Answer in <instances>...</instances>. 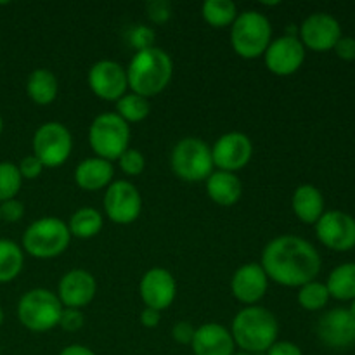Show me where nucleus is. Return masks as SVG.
Listing matches in <instances>:
<instances>
[{
    "mask_svg": "<svg viewBox=\"0 0 355 355\" xmlns=\"http://www.w3.org/2000/svg\"><path fill=\"white\" fill-rule=\"evenodd\" d=\"M321 255L315 246L295 234L270 239L260 260L267 277L288 288H300L315 281L321 272Z\"/></svg>",
    "mask_w": 355,
    "mask_h": 355,
    "instance_id": "1",
    "label": "nucleus"
},
{
    "mask_svg": "<svg viewBox=\"0 0 355 355\" xmlns=\"http://www.w3.org/2000/svg\"><path fill=\"white\" fill-rule=\"evenodd\" d=\"M231 335L241 352L252 355L266 354L277 342L279 322L269 309L250 305L241 309L232 319Z\"/></svg>",
    "mask_w": 355,
    "mask_h": 355,
    "instance_id": "2",
    "label": "nucleus"
},
{
    "mask_svg": "<svg viewBox=\"0 0 355 355\" xmlns=\"http://www.w3.org/2000/svg\"><path fill=\"white\" fill-rule=\"evenodd\" d=\"M173 75V61L159 47L135 52L127 68L128 89L137 96L155 97L168 87Z\"/></svg>",
    "mask_w": 355,
    "mask_h": 355,
    "instance_id": "3",
    "label": "nucleus"
},
{
    "mask_svg": "<svg viewBox=\"0 0 355 355\" xmlns=\"http://www.w3.org/2000/svg\"><path fill=\"white\" fill-rule=\"evenodd\" d=\"M71 243L68 224L58 217H42L23 232L21 248L35 259L47 260L62 255Z\"/></svg>",
    "mask_w": 355,
    "mask_h": 355,
    "instance_id": "4",
    "label": "nucleus"
},
{
    "mask_svg": "<svg viewBox=\"0 0 355 355\" xmlns=\"http://www.w3.org/2000/svg\"><path fill=\"white\" fill-rule=\"evenodd\" d=\"M272 42V26L259 10H243L231 28V45L243 59H257L266 54Z\"/></svg>",
    "mask_w": 355,
    "mask_h": 355,
    "instance_id": "5",
    "label": "nucleus"
},
{
    "mask_svg": "<svg viewBox=\"0 0 355 355\" xmlns=\"http://www.w3.org/2000/svg\"><path fill=\"white\" fill-rule=\"evenodd\" d=\"M62 309L58 295L47 288H33L19 298L17 319L28 331L45 333L59 326Z\"/></svg>",
    "mask_w": 355,
    "mask_h": 355,
    "instance_id": "6",
    "label": "nucleus"
},
{
    "mask_svg": "<svg viewBox=\"0 0 355 355\" xmlns=\"http://www.w3.org/2000/svg\"><path fill=\"white\" fill-rule=\"evenodd\" d=\"M170 166L179 179L186 182L207 180L214 172L211 148L198 137H184L173 146Z\"/></svg>",
    "mask_w": 355,
    "mask_h": 355,
    "instance_id": "7",
    "label": "nucleus"
},
{
    "mask_svg": "<svg viewBox=\"0 0 355 355\" xmlns=\"http://www.w3.org/2000/svg\"><path fill=\"white\" fill-rule=\"evenodd\" d=\"M89 144L99 158L118 162L130 144V125L116 113L99 114L89 127Z\"/></svg>",
    "mask_w": 355,
    "mask_h": 355,
    "instance_id": "8",
    "label": "nucleus"
},
{
    "mask_svg": "<svg viewBox=\"0 0 355 355\" xmlns=\"http://www.w3.org/2000/svg\"><path fill=\"white\" fill-rule=\"evenodd\" d=\"M33 156H37L45 168H58L73 151L71 132L59 121H47L33 134Z\"/></svg>",
    "mask_w": 355,
    "mask_h": 355,
    "instance_id": "9",
    "label": "nucleus"
},
{
    "mask_svg": "<svg viewBox=\"0 0 355 355\" xmlns=\"http://www.w3.org/2000/svg\"><path fill=\"white\" fill-rule=\"evenodd\" d=\"M104 211L114 224L128 225L139 218L142 211V196L128 180H113L104 193Z\"/></svg>",
    "mask_w": 355,
    "mask_h": 355,
    "instance_id": "10",
    "label": "nucleus"
},
{
    "mask_svg": "<svg viewBox=\"0 0 355 355\" xmlns=\"http://www.w3.org/2000/svg\"><path fill=\"white\" fill-rule=\"evenodd\" d=\"M87 83L90 90L103 101H113L116 103L118 99L127 94L128 78L127 68L116 61L111 59H103L92 64L87 75Z\"/></svg>",
    "mask_w": 355,
    "mask_h": 355,
    "instance_id": "11",
    "label": "nucleus"
},
{
    "mask_svg": "<svg viewBox=\"0 0 355 355\" xmlns=\"http://www.w3.org/2000/svg\"><path fill=\"white\" fill-rule=\"evenodd\" d=\"M318 239L329 250L349 252L355 246V218L340 210H329L315 222Z\"/></svg>",
    "mask_w": 355,
    "mask_h": 355,
    "instance_id": "12",
    "label": "nucleus"
},
{
    "mask_svg": "<svg viewBox=\"0 0 355 355\" xmlns=\"http://www.w3.org/2000/svg\"><path fill=\"white\" fill-rule=\"evenodd\" d=\"M298 38L305 49L315 52H326L335 49L342 38V26L338 19L328 12H314L305 17L298 26Z\"/></svg>",
    "mask_w": 355,
    "mask_h": 355,
    "instance_id": "13",
    "label": "nucleus"
},
{
    "mask_svg": "<svg viewBox=\"0 0 355 355\" xmlns=\"http://www.w3.org/2000/svg\"><path fill=\"white\" fill-rule=\"evenodd\" d=\"M253 156V144L243 132H227L211 148L214 165L224 172L236 173L245 168Z\"/></svg>",
    "mask_w": 355,
    "mask_h": 355,
    "instance_id": "14",
    "label": "nucleus"
},
{
    "mask_svg": "<svg viewBox=\"0 0 355 355\" xmlns=\"http://www.w3.org/2000/svg\"><path fill=\"white\" fill-rule=\"evenodd\" d=\"M315 333L329 349H349L355 343V318L349 309H331L319 318Z\"/></svg>",
    "mask_w": 355,
    "mask_h": 355,
    "instance_id": "15",
    "label": "nucleus"
},
{
    "mask_svg": "<svg viewBox=\"0 0 355 355\" xmlns=\"http://www.w3.org/2000/svg\"><path fill=\"white\" fill-rule=\"evenodd\" d=\"M267 69L277 76H290L302 68L305 61V47L298 37L274 38L263 54Z\"/></svg>",
    "mask_w": 355,
    "mask_h": 355,
    "instance_id": "16",
    "label": "nucleus"
},
{
    "mask_svg": "<svg viewBox=\"0 0 355 355\" xmlns=\"http://www.w3.org/2000/svg\"><path fill=\"white\" fill-rule=\"evenodd\" d=\"M139 293L146 307L163 312L177 297V283L172 272L163 267H153L141 277Z\"/></svg>",
    "mask_w": 355,
    "mask_h": 355,
    "instance_id": "17",
    "label": "nucleus"
},
{
    "mask_svg": "<svg viewBox=\"0 0 355 355\" xmlns=\"http://www.w3.org/2000/svg\"><path fill=\"white\" fill-rule=\"evenodd\" d=\"M269 288V277L262 266L257 262L243 263L231 279V293L238 302L245 304L246 307L257 305L267 293Z\"/></svg>",
    "mask_w": 355,
    "mask_h": 355,
    "instance_id": "18",
    "label": "nucleus"
},
{
    "mask_svg": "<svg viewBox=\"0 0 355 355\" xmlns=\"http://www.w3.org/2000/svg\"><path fill=\"white\" fill-rule=\"evenodd\" d=\"M97 293L96 277L85 269H73L61 277L58 284V298L62 307L80 309L90 304Z\"/></svg>",
    "mask_w": 355,
    "mask_h": 355,
    "instance_id": "19",
    "label": "nucleus"
},
{
    "mask_svg": "<svg viewBox=\"0 0 355 355\" xmlns=\"http://www.w3.org/2000/svg\"><path fill=\"white\" fill-rule=\"evenodd\" d=\"M191 349L194 355H234L236 343L231 329L217 322H208L196 328Z\"/></svg>",
    "mask_w": 355,
    "mask_h": 355,
    "instance_id": "20",
    "label": "nucleus"
},
{
    "mask_svg": "<svg viewBox=\"0 0 355 355\" xmlns=\"http://www.w3.org/2000/svg\"><path fill=\"white\" fill-rule=\"evenodd\" d=\"M114 177L113 163L107 159L92 156L78 163L75 168V182L83 191L106 189Z\"/></svg>",
    "mask_w": 355,
    "mask_h": 355,
    "instance_id": "21",
    "label": "nucleus"
},
{
    "mask_svg": "<svg viewBox=\"0 0 355 355\" xmlns=\"http://www.w3.org/2000/svg\"><path fill=\"white\" fill-rule=\"evenodd\" d=\"M291 208L304 224H315L324 214V196L312 184H302L291 196Z\"/></svg>",
    "mask_w": 355,
    "mask_h": 355,
    "instance_id": "22",
    "label": "nucleus"
},
{
    "mask_svg": "<svg viewBox=\"0 0 355 355\" xmlns=\"http://www.w3.org/2000/svg\"><path fill=\"white\" fill-rule=\"evenodd\" d=\"M207 193L214 203L220 207H232L243 194V184L236 173L217 170L207 179Z\"/></svg>",
    "mask_w": 355,
    "mask_h": 355,
    "instance_id": "23",
    "label": "nucleus"
},
{
    "mask_svg": "<svg viewBox=\"0 0 355 355\" xmlns=\"http://www.w3.org/2000/svg\"><path fill=\"white\" fill-rule=\"evenodd\" d=\"M59 83L52 71L45 68L33 69L26 80V94L38 106H47L58 97Z\"/></svg>",
    "mask_w": 355,
    "mask_h": 355,
    "instance_id": "24",
    "label": "nucleus"
},
{
    "mask_svg": "<svg viewBox=\"0 0 355 355\" xmlns=\"http://www.w3.org/2000/svg\"><path fill=\"white\" fill-rule=\"evenodd\" d=\"M66 224H68L71 238L90 239L99 234L101 229H103L104 218L101 215V211L96 210V208L83 207L73 211V215L69 217V220Z\"/></svg>",
    "mask_w": 355,
    "mask_h": 355,
    "instance_id": "25",
    "label": "nucleus"
},
{
    "mask_svg": "<svg viewBox=\"0 0 355 355\" xmlns=\"http://www.w3.org/2000/svg\"><path fill=\"white\" fill-rule=\"evenodd\" d=\"M329 297L340 302L354 300L355 298V262H347L335 267L326 281Z\"/></svg>",
    "mask_w": 355,
    "mask_h": 355,
    "instance_id": "26",
    "label": "nucleus"
},
{
    "mask_svg": "<svg viewBox=\"0 0 355 355\" xmlns=\"http://www.w3.org/2000/svg\"><path fill=\"white\" fill-rule=\"evenodd\" d=\"M23 248L10 239H0V284L16 279L23 270Z\"/></svg>",
    "mask_w": 355,
    "mask_h": 355,
    "instance_id": "27",
    "label": "nucleus"
},
{
    "mask_svg": "<svg viewBox=\"0 0 355 355\" xmlns=\"http://www.w3.org/2000/svg\"><path fill=\"white\" fill-rule=\"evenodd\" d=\"M238 14V7L232 0H207L201 6V16L214 28L232 26Z\"/></svg>",
    "mask_w": 355,
    "mask_h": 355,
    "instance_id": "28",
    "label": "nucleus"
},
{
    "mask_svg": "<svg viewBox=\"0 0 355 355\" xmlns=\"http://www.w3.org/2000/svg\"><path fill=\"white\" fill-rule=\"evenodd\" d=\"M149 111H151L149 101L134 92L125 94L121 99L116 101V114L128 125L144 121L149 116Z\"/></svg>",
    "mask_w": 355,
    "mask_h": 355,
    "instance_id": "29",
    "label": "nucleus"
},
{
    "mask_svg": "<svg viewBox=\"0 0 355 355\" xmlns=\"http://www.w3.org/2000/svg\"><path fill=\"white\" fill-rule=\"evenodd\" d=\"M329 291L326 288L324 283H319V281H311V283L304 284V286L298 288L297 300L300 304L302 309L309 312L321 311L328 305L329 302Z\"/></svg>",
    "mask_w": 355,
    "mask_h": 355,
    "instance_id": "30",
    "label": "nucleus"
},
{
    "mask_svg": "<svg viewBox=\"0 0 355 355\" xmlns=\"http://www.w3.org/2000/svg\"><path fill=\"white\" fill-rule=\"evenodd\" d=\"M23 186L19 168L12 162H0V203L14 200Z\"/></svg>",
    "mask_w": 355,
    "mask_h": 355,
    "instance_id": "31",
    "label": "nucleus"
},
{
    "mask_svg": "<svg viewBox=\"0 0 355 355\" xmlns=\"http://www.w3.org/2000/svg\"><path fill=\"white\" fill-rule=\"evenodd\" d=\"M118 166L121 172L128 177H137L144 172L146 168V158L139 149L128 148L123 155L118 158Z\"/></svg>",
    "mask_w": 355,
    "mask_h": 355,
    "instance_id": "32",
    "label": "nucleus"
},
{
    "mask_svg": "<svg viewBox=\"0 0 355 355\" xmlns=\"http://www.w3.org/2000/svg\"><path fill=\"white\" fill-rule=\"evenodd\" d=\"M155 38H156V33L153 28L146 26V24H137V26H134L130 30V33H128V42H130V45L134 49H137L139 51H144V49H149V47H155Z\"/></svg>",
    "mask_w": 355,
    "mask_h": 355,
    "instance_id": "33",
    "label": "nucleus"
},
{
    "mask_svg": "<svg viewBox=\"0 0 355 355\" xmlns=\"http://www.w3.org/2000/svg\"><path fill=\"white\" fill-rule=\"evenodd\" d=\"M148 17L156 24H165L172 17V3L168 0H151L146 3Z\"/></svg>",
    "mask_w": 355,
    "mask_h": 355,
    "instance_id": "34",
    "label": "nucleus"
},
{
    "mask_svg": "<svg viewBox=\"0 0 355 355\" xmlns=\"http://www.w3.org/2000/svg\"><path fill=\"white\" fill-rule=\"evenodd\" d=\"M83 322H85V319H83V314L80 309H69V307L62 309L61 319H59V326H61L64 331L68 333L78 331V329L83 328Z\"/></svg>",
    "mask_w": 355,
    "mask_h": 355,
    "instance_id": "35",
    "label": "nucleus"
},
{
    "mask_svg": "<svg viewBox=\"0 0 355 355\" xmlns=\"http://www.w3.org/2000/svg\"><path fill=\"white\" fill-rule=\"evenodd\" d=\"M24 217V205L17 198L0 203V220L16 224Z\"/></svg>",
    "mask_w": 355,
    "mask_h": 355,
    "instance_id": "36",
    "label": "nucleus"
},
{
    "mask_svg": "<svg viewBox=\"0 0 355 355\" xmlns=\"http://www.w3.org/2000/svg\"><path fill=\"white\" fill-rule=\"evenodd\" d=\"M17 168H19V173L21 177H23V180H33L37 179V177L42 175V172H44L45 166L42 165L40 159L37 158V156L30 155V156H24L23 159L19 162V165H17Z\"/></svg>",
    "mask_w": 355,
    "mask_h": 355,
    "instance_id": "37",
    "label": "nucleus"
},
{
    "mask_svg": "<svg viewBox=\"0 0 355 355\" xmlns=\"http://www.w3.org/2000/svg\"><path fill=\"white\" fill-rule=\"evenodd\" d=\"M194 333H196V328L189 321H179L173 324L172 338L179 345H191L194 338Z\"/></svg>",
    "mask_w": 355,
    "mask_h": 355,
    "instance_id": "38",
    "label": "nucleus"
},
{
    "mask_svg": "<svg viewBox=\"0 0 355 355\" xmlns=\"http://www.w3.org/2000/svg\"><path fill=\"white\" fill-rule=\"evenodd\" d=\"M333 51L336 52L340 59L343 61H355V38L354 37H343L336 42L335 49Z\"/></svg>",
    "mask_w": 355,
    "mask_h": 355,
    "instance_id": "39",
    "label": "nucleus"
},
{
    "mask_svg": "<svg viewBox=\"0 0 355 355\" xmlns=\"http://www.w3.org/2000/svg\"><path fill=\"white\" fill-rule=\"evenodd\" d=\"M266 355H304L300 347L293 342H276Z\"/></svg>",
    "mask_w": 355,
    "mask_h": 355,
    "instance_id": "40",
    "label": "nucleus"
},
{
    "mask_svg": "<svg viewBox=\"0 0 355 355\" xmlns=\"http://www.w3.org/2000/svg\"><path fill=\"white\" fill-rule=\"evenodd\" d=\"M159 321H162V312L156 311V309L144 307V311L141 312V322L144 328H156L159 324Z\"/></svg>",
    "mask_w": 355,
    "mask_h": 355,
    "instance_id": "41",
    "label": "nucleus"
},
{
    "mask_svg": "<svg viewBox=\"0 0 355 355\" xmlns=\"http://www.w3.org/2000/svg\"><path fill=\"white\" fill-rule=\"evenodd\" d=\"M59 355H96L89 347L78 345V343H73V345L64 347V349L59 352Z\"/></svg>",
    "mask_w": 355,
    "mask_h": 355,
    "instance_id": "42",
    "label": "nucleus"
},
{
    "mask_svg": "<svg viewBox=\"0 0 355 355\" xmlns=\"http://www.w3.org/2000/svg\"><path fill=\"white\" fill-rule=\"evenodd\" d=\"M349 311L352 312V315H354V318H355V298H354V300H352V305H350V309H349Z\"/></svg>",
    "mask_w": 355,
    "mask_h": 355,
    "instance_id": "43",
    "label": "nucleus"
},
{
    "mask_svg": "<svg viewBox=\"0 0 355 355\" xmlns=\"http://www.w3.org/2000/svg\"><path fill=\"white\" fill-rule=\"evenodd\" d=\"M3 324V311H2V307H0V326Z\"/></svg>",
    "mask_w": 355,
    "mask_h": 355,
    "instance_id": "44",
    "label": "nucleus"
},
{
    "mask_svg": "<svg viewBox=\"0 0 355 355\" xmlns=\"http://www.w3.org/2000/svg\"><path fill=\"white\" fill-rule=\"evenodd\" d=\"M2 130H3V120L2 116H0V134H2Z\"/></svg>",
    "mask_w": 355,
    "mask_h": 355,
    "instance_id": "45",
    "label": "nucleus"
},
{
    "mask_svg": "<svg viewBox=\"0 0 355 355\" xmlns=\"http://www.w3.org/2000/svg\"><path fill=\"white\" fill-rule=\"evenodd\" d=\"M234 355H252V354H246V352H234Z\"/></svg>",
    "mask_w": 355,
    "mask_h": 355,
    "instance_id": "46",
    "label": "nucleus"
},
{
    "mask_svg": "<svg viewBox=\"0 0 355 355\" xmlns=\"http://www.w3.org/2000/svg\"><path fill=\"white\" fill-rule=\"evenodd\" d=\"M0 222H2V220H0Z\"/></svg>",
    "mask_w": 355,
    "mask_h": 355,
    "instance_id": "47",
    "label": "nucleus"
}]
</instances>
